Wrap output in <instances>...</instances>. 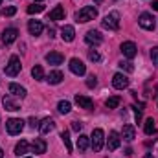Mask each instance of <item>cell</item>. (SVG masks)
Returning <instances> with one entry per match:
<instances>
[{
	"label": "cell",
	"mask_w": 158,
	"mask_h": 158,
	"mask_svg": "<svg viewBox=\"0 0 158 158\" xmlns=\"http://www.w3.org/2000/svg\"><path fill=\"white\" fill-rule=\"evenodd\" d=\"M96 17H98V9L94 6H85V7H81L77 13H76V20L77 22H90Z\"/></svg>",
	"instance_id": "obj_1"
},
{
	"label": "cell",
	"mask_w": 158,
	"mask_h": 158,
	"mask_svg": "<svg viewBox=\"0 0 158 158\" xmlns=\"http://www.w3.org/2000/svg\"><path fill=\"white\" fill-rule=\"evenodd\" d=\"M90 143H92V149L96 153H99L103 149V143H105V132H103V129H94V132L90 136Z\"/></svg>",
	"instance_id": "obj_2"
},
{
	"label": "cell",
	"mask_w": 158,
	"mask_h": 158,
	"mask_svg": "<svg viewBox=\"0 0 158 158\" xmlns=\"http://www.w3.org/2000/svg\"><path fill=\"white\" fill-rule=\"evenodd\" d=\"M101 24H103V28H107V30H118L119 28V13L118 11H110L109 15H105V19L101 20Z\"/></svg>",
	"instance_id": "obj_3"
},
{
	"label": "cell",
	"mask_w": 158,
	"mask_h": 158,
	"mask_svg": "<svg viewBox=\"0 0 158 158\" xmlns=\"http://www.w3.org/2000/svg\"><path fill=\"white\" fill-rule=\"evenodd\" d=\"M22 129H24V121L20 118H11V119L6 121V131H7V134H11V136L20 134Z\"/></svg>",
	"instance_id": "obj_4"
},
{
	"label": "cell",
	"mask_w": 158,
	"mask_h": 158,
	"mask_svg": "<svg viewBox=\"0 0 158 158\" xmlns=\"http://www.w3.org/2000/svg\"><path fill=\"white\" fill-rule=\"evenodd\" d=\"M20 68H22V64H20V59L17 57V55H11L9 57V63L6 64V76H17L19 72H20Z\"/></svg>",
	"instance_id": "obj_5"
},
{
	"label": "cell",
	"mask_w": 158,
	"mask_h": 158,
	"mask_svg": "<svg viewBox=\"0 0 158 158\" xmlns=\"http://www.w3.org/2000/svg\"><path fill=\"white\" fill-rule=\"evenodd\" d=\"M138 24H140L143 30L153 31V30H155V17H153L151 13H142L140 19H138Z\"/></svg>",
	"instance_id": "obj_6"
},
{
	"label": "cell",
	"mask_w": 158,
	"mask_h": 158,
	"mask_svg": "<svg viewBox=\"0 0 158 158\" xmlns=\"http://www.w3.org/2000/svg\"><path fill=\"white\" fill-rule=\"evenodd\" d=\"M70 70L76 74V76H85L86 74V66H85V63L77 59V57H74V59H70Z\"/></svg>",
	"instance_id": "obj_7"
},
{
	"label": "cell",
	"mask_w": 158,
	"mask_h": 158,
	"mask_svg": "<svg viewBox=\"0 0 158 158\" xmlns=\"http://www.w3.org/2000/svg\"><path fill=\"white\" fill-rule=\"evenodd\" d=\"M121 53H123L127 59H132V57H136V53H138V50H136V44H134V42H131V40L123 42V44H121Z\"/></svg>",
	"instance_id": "obj_8"
},
{
	"label": "cell",
	"mask_w": 158,
	"mask_h": 158,
	"mask_svg": "<svg viewBox=\"0 0 158 158\" xmlns=\"http://www.w3.org/2000/svg\"><path fill=\"white\" fill-rule=\"evenodd\" d=\"M112 85H114V88H118V90H123V88H127L129 86V77L125 76V74H114V77H112Z\"/></svg>",
	"instance_id": "obj_9"
},
{
	"label": "cell",
	"mask_w": 158,
	"mask_h": 158,
	"mask_svg": "<svg viewBox=\"0 0 158 158\" xmlns=\"http://www.w3.org/2000/svg\"><path fill=\"white\" fill-rule=\"evenodd\" d=\"M119 143H121L119 134L116 131H110V132H109V138H107V147H109V151H116L119 147Z\"/></svg>",
	"instance_id": "obj_10"
},
{
	"label": "cell",
	"mask_w": 158,
	"mask_h": 158,
	"mask_svg": "<svg viewBox=\"0 0 158 158\" xmlns=\"http://www.w3.org/2000/svg\"><path fill=\"white\" fill-rule=\"evenodd\" d=\"M17 37H19V30H15V28H7V30L2 31V42H4V44H11V42H15Z\"/></svg>",
	"instance_id": "obj_11"
},
{
	"label": "cell",
	"mask_w": 158,
	"mask_h": 158,
	"mask_svg": "<svg viewBox=\"0 0 158 158\" xmlns=\"http://www.w3.org/2000/svg\"><path fill=\"white\" fill-rule=\"evenodd\" d=\"M85 40H86L88 44H92V46H98V44H101V42H103V37H101V33H99V31L90 30V31H86Z\"/></svg>",
	"instance_id": "obj_12"
},
{
	"label": "cell",
	"mask_w": 158,
	"mask_h": 158,
	"mask_svg": "<svg viewBox=\"0 0 158 158\" xmlns=\"http://www.w3.org/2000/svg\"><path fill=\"white\" fill-rule=\"evenodd\" d=\"M63 61H64V55L59 53V52H50V53H46V63H48V64L57 66V64H63Z\"/></svg>",
	"instance_id": "obj_13"
},
{
	"label": "cell",
	"mask_w": 158,
	"mask_h": 158,
	"mask_svg": "<svg viewBox=\"0 0 158 158\" xmlns=\"http://www.w3.org/2000/svg\"><path fill=\"white\" fill-rule=\"evenodd\" d=\"M76 103L79 105V109H86V110L94 109V101L86 96H81V94H76Z\"/></svg>",
	"instance_id": "obj_14"
},
{
	"label": "cell",
	"mask_w": 158,
	"mask_h": 158,
	"mask_svg": "<svg viewBox=\"0 0 158 158\" xmlns=\"http://www.w3.org/2000/svg\"><path fill=\"white\" fill-rule=\"evenodd\" d=\"M42 30H44V26H42L40 20H30V22H28V31H30V35L37 37V35L42 33Z\"/></svg>",
	"instance_id": "obj_15"
},
{
	"label": "cell",
	"mask_w": 158,
	"mask_h": 158,
	"mask_svg": "<svg viewBox=\"0 0 158 158\" xmlns=\"http://www.w3.org/2000/svg\"><path fill=\"white\" fill-rule=\"evenodd\" d=\"M53 129H55V121H53L52 118H44L39 123V131L42 132V134H50Z\"/></svg>",
	"instance_id": "obj_16"
},
{
	"label": "cell",
	"mask_w": 158,
	"mask_h": 158,
	"mask_svg": "<svg viewBox=\"0 0 158 158\" xmlns=\"http://www.w3.org/2000/svg\"><path fill=\"white\" fill-rule=\"evenodd\" d=\"M61 39L64 40V42H72V40L76 39V30H74V26H63V30H61Z\"/></svg>",
	"instance_id": "obj_17"
},
{
	"label": "cell",
	"mask_w": 158,
	"mask_h": 158,
	"mask_svg": "<svg viewBox=\"0 0 158 158\" xmlns=\"http://www.w3.org/2000/svg\"><path fill=\"white\" fill-rule=\"evenodd\" d=\"M9 94H11V96H17V98L22 99V98H26L28 92H26L24 86H20V85H17V83H11V85H9Z\"/></svg>",
	"instance_id": "obj_18"
},
{
	"label": "cell",
	"mask_w": 158,
	"mask_h": 158,
	"mask_svg": "<svg viewBox=\"0 0 158 158\" xmlns=\"http://www.w3.org/2000/svg\"><path fill=\"white\" fill-rule=\"evenodd\" d=\"M121 138H123L125 142H132V140L136 138V131H134V127H132V125H123Z\"/></svg>",
	"instance_id": "obj_19"
},
{
	"label": "cell",
	"mask_w": 158,
	"mask_h": 158,
	"mask_svg": "<svg viewBox=\"0 0 158 158\" xmlns=\"http://www.w3.org/2000/svg\"><path fill=\"white\" fill-rule=\"evenodd\" d=\"M2 103H4V109H6V110H11V112L20 110V105H19L17 101H13V99H11V96H4Z\"/></svg>",
	"instance_id": "obj_20"
},
{
	"label": "cell",
	"mask_w": 158,
	"mask_h": 158,
	"mask_svg": "<svg viewBox=\"0 0 158 158\" xmlns=\"http://www.w3.org/2000/svg\"><path fill=\"white\" fill-rule=\"evenodd\" d=\"M48 19H50V20H63V19H64V7H63V6L53 7V9L50 11Z\"/></svg>",
	"instance_id": "obj_21"
},
{
	"label": "cell",
	"mask_w": 158,
	"mask_h": 158,
	"mask_svg": "<svg viewBox=\"0 0 158 158\" xmlns=\"http://www.w3.org/2000/svg\"><path fill=\"white\" fill-rule=\"evenodd\" d=\"M31 149H33V153H37V155L46 153V142H44L42 138H35L33 143H31Z\"/></svg>",
	"instance_id": "obj_22"
},
{
	"label": "cell",
	"mask_w": 158,
	"mask_h": 158,
	"mask_svg": "<svg viewBox=\"0 0 158 158\" xmlns=\"http://www.w3.org/2000/svg\"><path fill=\"white\" fill-rule=\"evenodd\" d=\"M63 79H64L63 72H59V70H53V72H50V74H48L46 81H48L50 85H59V83H61Z\"/></svg>",
	"instance_id": "obj_23"
},
{
	"label": "cell",
	"mask_w": 158,
	"mask_h": 158,
	"mask_svg": "<svg viewBox=\"0 0 158 158\" xmlns=\"http://www.w3.org/2000/svg\"><path fill=\"white\" fill-rule=\"evenodd\" d=\"M28 149H30L28 142H26V140H20V142L15 145V155H17V156H24V155L28 153Z\"/></svg>",
	"instance_id": "obj_24"
},
{
	"label": "cell",
	"mask_w": 158,
	"mask_h": 158,
	"mask_svg": "<svg viewBox=\"0 0 158 158\" xmlns=\"http://www.w3.org/2000/svg\"><path fill=\"white\" fill-rule=\"evenodd\" d=\"M143 131H145V134H147V136L155 134V132H156V127H155V119H153V118H147V119H145Z\"/></svg>",
	"instance_id": "obj_25"
},
{
	"label": "cell",
	"mask_w": 158,
	"mask_h": 158,
	"mask_svg": "<svg viewBox=\"0 0 158 158\" xmlns=\"http://www.w3.org/2000/svg\"><path fill=\"white\" fill-rule=\"evenodd\" d=\"M77 149H79V153H85V151L88 149V136L79 134V138H77Z\"/></svg>",
	"instance_id": "obj_26"
},
{
	"label": "cell",
	"mask_w": 158,
	"mask_h": 158,
	"mask_svg": "<svg viewBox=\"0 0 158 158\" xmlns=\"http://www.w3.org/2000/svg\"><path fill=\"white\" fill-rule=\"evenodd\" d=\"M61 140H63V143H64L66 151H68V153H72V151H74V147H72V142H70V134H68V131H63V132H61Z\"/></svg>",
	"instance_id": "obj_27"
},
{
	"label": "cell",
	"mask_w": 158,
	"mask_h": 158,
	"mask_svg": "<svg viewBox=\"0 0 158 158\" xmlns=\"http://www.w3.org/2000/svg\"><path fill=\"white\" fill-rule=\"evenodd\" d=\"M30 15H37V13H40V11H44V6L40 4V2H33L31 6H28V9H26Z\"/></svg>",
	"instance_id": "obj_28"
},
{
	"label": "cell",
	"mask_w": 158,
	"mask_h": 158,
	"mask_svg": "<svg viewBox=\"0 0 158 158\" xmlns=\"http://www.w3.org/2000/svg\"><path fill=\"white\" fill-rule=\"evenodd\" d=\"M119 103H121V98H119V96H112V98H109V99L105 101L107 109H118Z\"/></svg>",
	"instance_id": "obj_29"
},
{
	"label": "cell",
	"mask_w": 158,
	"mask_h": 158,
	"mask_svg": "<svg viewBox=\"0 0 158 158\" xmlns=\"http://www.w3.org/2000/svg\"><path fill=\"white\" fill-rule=\"evenodd\" d=\"M31 76H33V79H37V81L44 79V70H42L40 64H35V66L31 68Z\"/></svg>",
	"instance_id": "obj_30"
},
{
	"label": "cell",
	"mask_w": 158,
	"mask_h": 158,
	"mask_svg": "<svg viewBox=\"0 0 158 158\" xmlns=\"http://www.w3.org/2000/svg\"><path fill=\"white\" fill-rule=\"evenodd\" d=\"M57 110H59L61 114H68V112L72 110V105H70L68 101H59V105H57Z\"/></svg>",
	"instance_id": "obj_31"
},
{
	"label": "cell",
	"mask_w": 158,
	"mask_h": 158,
	"mask_svg": "<svg viewBox=\"0 0 158 158\" xmlns=\"http://www.w3.org/2000/svg\"><path fill=\"white\" fill-rule=\"evenodd\" d=\"M15 13H17V7L15 6H7V7H2L0 9V15L2 17H13Z\"/></svg>",
	"instance_id": "obj_32"
},
{
	"label": "cell",
	"mask_w": 158,
	"mask_h": 158,
	"mask_svg": "<svg viewBox=\"0 0 158 158\" xmlns=\"http://www.w3.org/2000/svg\"><path fill=\"white\" fill-rule=\"evenodd\" d=\"M119 68H121L123 72H129V74H131V72H134V66H132V63H131V61H121V63H119Z\"/></svg>",
	"instance_id": "obj_33"
},
{
	"label": "cell",
	"mask_w": 158,
	"mask_h": 158,
	"mask_svg": "<svg viewBox=\"0 0 158 158\" xmlns=\"http://www.w3.org/2000/svg\"><path fill=\"white\" fill-rule=\"evenodd\" d=\"M88 59L94 61V63H99V61H101V55H99L96 50H90V52H88Z\"/></svg>",
	"instance_id": "obj_34"
},
{
	"label": "cell",
	"mask_w": 158,
	"mask_h": 158,
	"mask_svg": "<svg viewBox=\"0 0 158 158\" xmlns=\"http://www.w3.org/2000/svg\"><path fill=\"white\" fill-rule=\"evenodd\" d=\"M98 85V79H96V76H88V79H86V86L88 88H94Z\"/></svg>",
	"instance_id": "obj_35"
},
{
	"label": "cell",
	"mask_w": 158,
	"mask_h": 158,
	"mask_svg": "<svg viewBox=\"0 0 158 158\" xmlns=\"http://www.w3.org/2000/svg\"><path fill=\"white\" fill-rule=\"evenodd\" d=\"M151 59H153V64L158 66V48H153L151 50Z\"/></svg>",
	"instance_id": "obj_36"
},
{
	"label": "cell",
	"mask_w": 158,
	"mask_h": 158,
	"mask_svg": "<svg viewBox=\"0 0 158 158\" xmlns=\"http://www.w3.org/2000/svg\"><path fill=\"white\" fill-rule=\"evenodd\" d=\"M72 129H74L76 132H81V129H83V123H81V121H72Z\"/></svg>",
	"instance_id": "obj_37"
},
{
	"label": "cell",
	"mask_w": 158,
	"mask_h": 158,
	"mask_svg": "<svg viewBox=\"0 0 158 158\" xmlns=\"http://www.w3.org/2000/svg\"><path fill=\"white\" fill-rule=\"evenodd\" d=\"M30 125H31V127H35V125H39V121H37V118H30Z\"/></svg>",
	"instance_id": "obj_38"
},
{
	"label": "cell",
	"mask_w": 158,
	"mask_h": 158,
	"mask_svg": "<svg viewBox=\"0 0 158 158\" xmlns=\"http://www.w3.org/2000/svg\"><path fill=\"white\" fill-rule=\"evenodd\" d=\"M125 156H132V149H131V147L125 149Z\"/></svg>",
	"instance_id": "obj_39"
},
{
	"label": "cell",
	"mask_w": 158,
	"mask_h": 158,
	"mask_svg": "<svg viewBox=\"0 0 158 158\" xmlns=\"http://www.w3.org/2000/svg\"><path fill=\"white\" fill-rule=\"evenodd\" d=\"M153 9H155V11H158V0H155V2H153Z\"/></svg>",
	"instance_id": "obj_40"
},
{
	"label": "cell",
	"mask_w": 158,
	"mask_h": 158,
	"mask_svg": "<svg viewBox=\"0 0 158 158\" xmlns=\"http://www.w3.org/2000/svg\"><path fill=\"white\" fill-rule=\"evenodd\" d=\"M143 158H153V155H151V153H147V155H145Z\"/></svg>",
	"instance_id": "obj_41"
},
{
	"label": "cell",
	"mask_w": 158,
	"mask_h": 158,
	"mask_svg": "<svg viewBox=\"0 0 158 158\" xmlns=\"http://www.w3.org/2000/svg\"><path fill=\"white\" fill-rule=\"evenodd\" d=\"M4 156V151H2V147H0V158Z\"/></svg>",
	"instance_id": "obj_42"
},
{
	"label": "cell",
	"mask_w": 158,
	"mask_h": 158,
	"mask_svg": "<svg viewBox=\"0 0 158 158\" xmlns=\"http://www.w3.org/2000/svg\"><path fill=\"white\" fill-rule=\"evenodd\" d=\"M33 2H40V4H42V0H33Z\"/></svg>",
	"instance_id": "obj_43"
},
{
	"label": "cell",
	"mask_w": 158,
	"mask_h": 158,
	"mask_svg": "<svg viewBox=\"0 0 158 158\" xmlns=\"http://www.w3.org/2000/svg\"><path fill=\"white\" fill-rule=\"evenodd\" d=\"M0 4H2V0H0Z\"/></svg>",
	"instance_id": "obj_44"
},
{
	"label": "cell",
	"mask_w": 158,
	"mask_h": 158,
	"mask_svg": "<svg viewBox=\"0 0 158 158\" xmlns=\"http://www.w3.org/2000/svg\"><path fill=\"white\" fill-rule=\"evenodd\" d=\"M28 158H30V156H28Z\"/></svg>",
	"instance_id": "obj_45"
}]
</instances>
